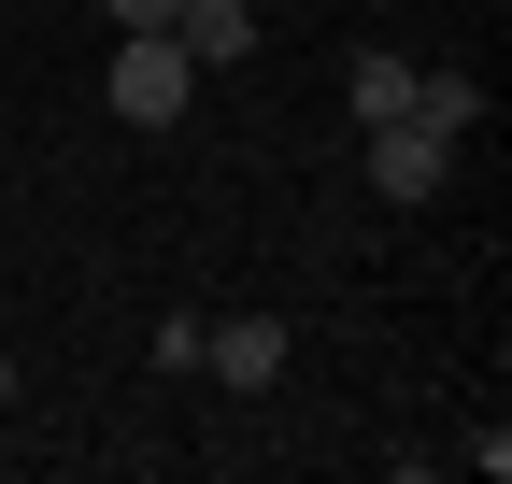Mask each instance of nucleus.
I'll return each instance as SVG.
<instances>
[{"mask_svg":"<svg viewBox=\"0 0 512 484\" xmlns=\"http://www.w3.org/2000/svg\"><path fill=\"white\" fill-rule=\"evenodd\" d=\"M100 100L128 114V129H185V114H200V57H185L171 29H114V72H100Z\"/></svg>","mask_w":512,"mask_h":484,"instance_id":"f257e3e1","label":"nucleus"},{"mask_svg":"<svg viewBox=\"0 0 512 484\" xmlns=\"http://www.w3.org/2000/svg\"><path fill=\"white\" fill-rule=\"evenodd\" d=\"M441 171H456V143L427 114H370V186L384 200H441Z\"/></svg>","mask_w":512,"mask_h":484,"instance_id":"f03ea898","label":"nucleus"},{"mask_svg":"<svg viewBox=\"0 0 512 484\" xmlns=\"http://www.w3.org/2000/svg\"><path fill=\"white\" fill-rule=\"evenodd\" d=\"M200 371L242 385V399H256V385H285V328H271V314H214V328H200Z\"/></svg>","mask_w":512,"mask_h":484,"instance_id":"7ed1b4c3","label":"nucleus"},{"mask_svg":"<svg viewBox=\"0 0 512 484\" xmlns=\"http://www.w3.org/2000/svg\"><path fill=\"white\" fill-rule=\"evenodd\" d=\"M171 43L200 57V72H228V57H256V15L242 0H171Z\"/></svg>","mask_w":512,"mask_h":484,"instance_id":"20e7f679","label":"nucleus"},{"mask_svg":"<svg viewBox=\"0 0 512 484\" xmlns=\"http://www.w3.org/2000/svg\"><path fill=\"white\" fill-rule=\"evenodd\" d=\"M413 114H427L441 143H470V129H484V86H470V72H413Z\"/></svg>","mask_w":512,"mask_h":484,"instance_id":"39448f33","label":"nucleus"},{"mask_svg":"<svg viewBox=\"0 0 512 484\" xmlns=\"http://www.w3.org/2000/svg\"><path fill=\"white\" fill-rule=\"evenodd\" d=\"M370 114H413V57H384V43H356V129Z\"/></svg>","mask_w":512,"mask_h":484,"instance_id":"423d86ee","label":"nucleus"},{"mask_svg":"<svg viewBox=\"0 0 512 484\" xmlns=\"http://www.w3.org/2000/svg\"><path fill=\"white\" fill-rule=\"evenodd\" d=\"M100 15H114V29H171V0H100Z\"/></svg>","mask_w":512,"mask_h":484,"instance_id":"0eeeda50","label":"nucleus"},{"mask_svg":"<svg viewBox=\"0 0 512 484\" xmlns=\"http://www.w3.org/2000/svg\"><path fill=\"white\" fill-rule=\"evenodd\" d=\"M0 399H15V356H0Z\"/></svg>","mask_w":512,"mask_h":484,"instance_id":"6e6552de","label":"nucleus"},{"mask_svg":"<svg viewBox=\"0 0 512 484\" xmlns=\"http://www.w3.org/2000/svg\"><path fill=\"white\" fill-rule=\"evenodd\" d=\"M0 228H15V200H0Z\"/></svg>","mask_w":512,"mask_h":484,"instance_id":"1a4fd4ad","label":"nucleus"}]
</instances>
